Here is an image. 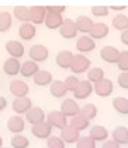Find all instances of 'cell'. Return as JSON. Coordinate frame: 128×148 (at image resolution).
Masks as SVG:
<instances>
[{
    "mask_svg": "<svg viewBox=\"0 0 128 148\" xmlns=\"http://www.w3.org/2000/svg\"><path fill=\"white\" fill-rule=\"evenodd\" d=\"M13 14L23 24L24 23H30V11H28V7H26V6H17V7H14Z\"/></svg>",
    "mask_w": 128,
    "mask_h": 148,
    "instance_id": "obj_36",
    "label": "cell"
},
{
    "mask_svg": "<svg viewBox=\"0 0 128 148\" xmlns=\"http://www.w3.org/2000/svg\"><path fill=\"white\" fill-rule=\"evenodd\" d=\"M109 134H110V133L107 132V129H106L104 126H100V124L92 126V127L89 129V137H90L94 143H97V141L104 143L106 140H109Z\"/></svg>",
    "mask_w": 128,
    "mask_h": 148,
    "instance_id": "obj_17",
    "label": "cell"
},
{
    "mask_svg": "<svg viewBox=\"0 0 128 148\" xmlns=\"http://www.w3.org/2000/svg\"><path fill=\"white\" fill-rule=\"evenodd\" d=\"M45 117H47L45 112H44L41 108H37V106H33L26 113V120L31 126H35V124L45 122Z\"/></svg>",
    "mask_w": 128,
    "mask_h": 148,
    "instance_id": "obj_13",
    "label": "cell"
},
{
    "mask_svg": "<svg viewBox=\"0 0 128 148\" xmlns=\"http://www.w3.org/2000/svg\"><path fill=\"white\" fill-rule=\"evenodd\" d=\"M96 48V42L89 36V35H82L80 38H77L76 41V49L77 52H80V55H85L94 50Z\"/></svg>",
    "mask_w": 128,
    "mask_h": 148,
    "instance_id": "obj_16",
    "label": "cell"
},
{
    "mask_svg": "<svg viewBox=\"0 0 128 148\" xmlns=\"http://www.w3.org/2000/svg\"><path fill=\"white\" fill-rule=\"evenodd\" d=\"M120 41L122 42L124 45H128V29L127 31H122L120 34Z\"/></svg>",
    "mask_w": 128,
    "mask_h": 148,
    "instance_id": "obj_45",
    "label": "cell"
},
{
    "mask_svg": "<svg viewBox=\"0 0 128 148\" xmlns=\"http://www.w3.org/2000/svg\"><path fill=\"white\" fill-rule=\"evenodd\" d=\"M31 133L34 134V137L40 138V140H48L52 134V127L47 122L38 123L31 127Z\"/></svg>",
    "mask_w": 128,
    "mask_h": 148,
    "instance_id": "obj_15",
    "label": "cell"
},
{
    "mask_svg": "<svg viewBox=\"0 0 128 148\" xmlns=\"http://www.w3.org/2000/svg\"><path fill=\"white\" fill-rule=\"evenodd\" d=\"M93 91L96 92V95H99L102 98H107V97H110L113 94V91H114V84H113L111 80L104 78L102 81L93 84Z\"/></svg>",
    "mask_w": 128,
    "mask_h": 148,
    "instance_id": "obj_6",
    "label": "cell"
},
{
    "mask_svg": "<svg viewBox=\"0 0 128 148\" xmlns=\"http://www.w3.org/2000/svg\"><path fill=\"white\" fill-rule=\"evenodd\" d=\"M31 108H33V101L28 98V97H26V98L14 99L13 103H11V109H13V112L17 113V116L26 115Z\"/></svg>",
    "mask_w": 128,
    "mask_h": 148,
    "instance_id": "obj_12",
    "label": "cell"
},
{
    "mask_svg": "<svg viewBox=\"0 0 128 148\" xmlns=\"http://www.w3.org/2000/svg\"><path fill=\"white\" fill-rule=\"evenodd\" d=\"M1 148H7V147H1Z\"/></svg>",
    "mask_w": 128,
    "mask_h": 148,
    "instance_id": "obj_49",
    "label": "cell"
},
{
    "mask_svg": "<svg viewBox=\"0 0 128 148\" xmlns=\"http://www.w3.org/2000/svg\"><path fill=\"white\" fill-rule=\"evenodd\" d=\"M75 24H76V29L77 32L80 34H85V35H89V32L92 31V28H93V20L90 18V17L87 16H79L75 20Z\"/></svg>",
    "mask_w": 128,
    "mask_h": 148,
    "instance_id": "obj_21",
    "label": "cell"
},
{
    "mask_svg": "<svg viewBox=\"0 0 128 148\" xmlns=\"http://www.w3.org/2000/svg\"><path fill=\"white\" fill-rule=\"evenodd\" d=\"M120 56V50L115 46H103L100 49V58L103 62L109 64H117V60Z\"/></svg>",
    "mask_w": 128,
    "mask_h": 148,
    "instance_id": "obj_11",
    "label": "cell"
},
{
    "mask_svg": "<svg viewBox=\"0 0 128 148\" xmlns=\"http://www.w3.org/2000/svg\"><path fill=\"white\" fill-rule=\"evenodd\" d=\"M45 122L49 124L52 129L55 127V129H59V130L65 129L68 126V119L62 115L59 110H52V112H49L47 115V117H45Z\"/></svg>",
    "mask_w": 128,
    "mask_h": 148,
    "instance_id": "obj_4",
    "label": "cell"
},
{
    "mask_svg": "<svg viewBox=\"0 0 128 148\" xmlns=\"http://www.w3.org/2000/svg\"><path fill=\"white\" fill-rule=\"evenodd\" d=\"M90 67H92V62L86 58L85 55H80V53L73 55V60H72V64H70V70H72L73 75L89 71Z\"/></svg>",
    "mask_w": 128,
    "mask_h": 148,
    "instance_id": "obj_1",
    "label": "cell"
},
{
    "mask_svg": "<svg viewBox=\"0 0 128 148\" xmlns=\"http://www.w3.org/2000/svg\"><path fill=\"white\" fill-rule=\"evenodd\" d=\"M6 108H7V99L4 98V97H0V112L4 110Z\"/></svg>",
    "mask_w": 128,
    "mask_h": 148,
    "instance_id": "obj_46",
    "label": "cell"
},
{
    "mask_svg": "<svg viewBox=\"0 0 128 148\" xmlns=\"http://www.w3.org/2000/svg\"><path fill=\"white\" fill-rule=\"evenodd\" d=\"M33 81H34V84L37 87H48V85H51V82L54 81V77H52V74L49 73V71L40 70V71L33 77Z\"/></svg>",
    "mask_w": 128,
    "mask_h": 148,
    "instance_id": "obj_27",
    "label": "cell"
},
{
    "mask_svg": "<svg viewBox=\"0 0 128 148\" xmlns=\"http://www.w3.org/2000/svg\"><path fill=\"white\" fill-rule=\"evenodd\" d=\"M9 91L10 94L14 97V99L26 98L28 95V92H30V87L23 80H11L9 84Z\"/></svg>",
    "mask_w": 128,
    "mask_h": 148,
    "instance_id": "obj_3",
    "label": "cell"
},
{
    "mask_svg": "<svg viewBox=\"0 0 128 148\" xmlns=\"http://www.w3.org/2000/svg\"><path fill=\"white\" fill-rule=\"evenodd\" d=\"M49 92L54 98H63L66 95V88L63 85V81H59V80H54L49 85Z\"/></svg>",
    "mask_w": 128,
    "mask_h": 148,
    "instance_id": "obj_29",
    "label": "cell"
},
{
    "mask_svg": "<svg viewBox=\"0 0 128 148\" xmlns=\"http://www.w3.org/2000/svg\"><path fill=\"white\" fill-rule=\"evenodd\" d=\"M109 34H110V28L107 27V24H104V23H94L92 31L89 32V36L96 42V41H100V39H104Z\"/></svg>",
    "mask_w": 128,
    "mask_h": 148,
    "instance_id": "obj_18",
    "label": "cell"
},
{
    "mask_svg": "<svg viewBox=\"0 0 128 148\" xmlns=\"http://www.w3.org/2000/svg\"><path fill=\"white\" fill-rule=\"evenodd\" d=\"M30 11V23L33 25L44 24L45 16H47V8L45 6H31L28 7Z\"/></svg>",
    "mask_w": 128,
    "mask_h": 148,
    "instance_id": "obj_9",
    "label": "cell"
},
{
    "mask_svg": "<svg viewBox=\"0 0 128 148\" xmlns=\"http://www.w3.org/2000/svg\"><path fill=\"white\" fill-rule=\"evenodd\" d=\"M127 145H128V143H127Z\"/></svg>",
    "mask_w": 128,
    "mask_h": 148,
    "instance_id": "obj_50",
    "label": "cell"
},
{
    "mask_svg": "<svg viewBox=\"0 0 128 148\" xmlns=\"http://www.w3.org/2000/svg\"><path fill=\"white\" fill-rule=\"evenodd\" d=\"M102 148H121V147H120L117 143H114L113 140H106L102 144Z\"/></svg>",
    "mask_w": 128,
    "mask_h": 148,
    "instance_id": "obj_44",
    "label": "cell"
},
{
    "mask_svg": "<svg viewBox=\"0 0 128 148\" xmlns=\"http://www.w3.org/2000/svg\"><path fill=\"white\" fill-rule=\"evenodd\" d=\"M113 27L117 29V31H127L128 29V17L125 14H117V16L113 18L111 21Z\"/></svg>",
    "mask_w": 128,
    "mask_h": 148,
    "instance_id": "obj_33",
    "label": "cell"
},
{
    "mask_svg": "<svg viewBox=\"0 0 128 148\" xmlns=\"http://www.w3.org/2000/svg\"><path fill=\"white\" fill-rule=\"evenodd\" d=\"M47 11H51V13H56V14H62L66 7L65 6H45Z\"/></svg>",
    "mask_w": 128,
    "mask_h": 148,
    "instance_id": "obj_43",
    "label": "cell"
},
{
    "mask_svg": "<svg viewBox=\"0 0 128 148\" xmlns=\"http://www.w3.org/2000/svg\"><path fill=\"white\" fill-rule=\"evenodd\" d=\"M35 35H37V28L31 23H24V24L20 25V28H18V36L23 41H31V39L35 38Z\"/></svg>",
    "mask_w": 128,
    "mask_h": 148,
    "instance_id": "obj_23",
    "label": "cell"
},
{
    "mask_svg": "<svg viewBox=\"0 0 128 148\" xmlns=\"http://www.w3.org/2000/svg\"><path fill=\"white\" fill-rule=\"evenodd\" d=\"M76 148H96V143L89 136L80 137L76 143Z\"/></svg>",
    "mask_w": 128,
    "mask_h": 148,
    "instance_id": "obj_40",
    "label": "cell"
},
{
    "mask_svg": "<svg viewBox=\"0 0 128 148\" xmlns=\"http://www.w3.org/2000/svg\"><path fill=\"white\" fill-rule=\"evenodd\" d=\"M111 137H113V141L117 143L120 147L121 145H125L128 143V129L125 126H118V127H115L113 130Z\"/></svg>",
    "mask_w": 128,
    "mask_h": 148,
    "instance_id": "obj_26",
    "label": "cell"
},
{
    "mask_svg": "<svg viewBox=\"0 0 128 148\" xmlns=\"http://www.w3.org/2000/svg\"><path fill=\"white\" fill-rule=\"evenodd\" d=\"M13 24V17L9 11L0 13V32H7Z\"/></svg>",
    "mask_w": 128,
    "mask_h": 148,
    "instance_id": "obj_35",
    "label": "cell"
},
{
    "mask_svg": "<svg viewBox=\"0 0 128 148\" xmlns=\"http://www.w3.org/2000/svg\"><path fill=\"white\" fill-rule=\"evenodd\" d=\"M10 144L13 148H28L30 147V140L24 134H14L10 140Z\"/></svg>",
    "mask_w": 128,
    "mask_h": 148,
    "instance_id": "obj_34",
    "label": "cell"
},
{
    "mask_svg": "<svg viewBox=\"0 0 128 148\" xmlns=\"http://www.w3.org/2000/svg\"><path fill=\"white\" fill-rule=\"evenodd\" d=\"M63 17L62 14H56V13H51V11H47V16H45V21H44V25L48 28V29H59L62 24H63Z\"/></svg>",
    "mask_w": 128,
    "mask_h": 148,
    "instance_id": "obj_14",
    "label": "cell"
},
{
    "mask_svg": "<svg viewBox=\"0 0 128 148\" xmlns=\"http://www.w3.org/2000/svg\"><path fill=\"white\" fill-rule=\"evenodd\" d=\"M77 29H76V24L72 18H65L63 20V24L59 28V35L63 39H73L77 36Z\"/></svg>",
    "mask_w": 128,
    "mask_h": 148,
    "instance_id": "obj_7",
    "label": "cell"
},
{
    "mask_svg": "<svg viewBox=\"0 0 128 148\" xmlns=\"http://www.w3.org/2000/svg\"><path fill=\"white\" fill-rule=\"evenodd\" d=\"M97 113H99V110H97V106L94 103H86V105H83L80 108V112H79V115L83 116L86 120H89V122L96 119Z\"/></svg>",
    "mask_w": 128,
    "mask_h": 148,
    "instance_id": "obj_31",
    "label": "cell"
},
{
    "mask_svg": "<svg viewBox=\"0 0 128 148\" xmlns=\"http://www.w3.org/2000/svg\"><path fill=\"white\" fill-rule=\"evenodd\" d=\"M3 147V138H1V137H0V148Z\"/></svg>",
    "mask_w": 128,
    "mask_h": 148,
    "instance_id": "obj_48",
    "label": "cell"
},
{
    "mask_svg": "<svg viewBox=\"0 0 128 148\" xmlns=\"http://www.w3.org/2000/svg\"><path fill=\"white\" fill-rule=\"evenodd\" d=\"M68 126H70L72 129H75L76 132L80 133L82 130H86V129L90 127V122L86 120L83 116L77 115V116H75V117H72L70 122H68Z\"/></svg>",
    "mask_w": 128,
    "mask_h": 148,
    "instance_id": "obj_28",
    "label": "cell"
},
{
    "mask_svg": "<svg viewBox=\"0 0 128 148\" xmlns=\"http://www.w3.org/2000/svg\"><path fill=\"white\" fill-rule=\"evenodd\" d=\"M28 56H30V60L35 62L37 64L38 63H42L45 62L48 56H49V50L45 45H41V43H37V45H33L30 50H28Z\"/></svg>",
    "mask_w": 128,
    "mask_h": 148,
    "instance_id": "obj_2",
    "label": "cell"
},
{
    "mask_svg": "<svg viewBox=\"0 0 128 148\" xmlns=\"http://www.w3.org/2000/svg\"><path fill=\"white\" fill-rule=\"evenodd\" d=\"M127 6H110L109 10H115V11H121V10H125Z\"/></svg>",
    "mask_w": 128,
    "mask_h": 148,
    "instance_id": "obj_47",
    "label": "cell"
},
{
    "mask_svg": "<svg viewBox=\"0 0 128 148\" xmlns=\"http://www.w3.org/2000/svg\"><path fill=\"white\" fill-rule=\"evenodd\" d=\"M4 48H6V52L10 55V58H13V59L23 58L24 53H26L24 45L20 41H14V39L6 42V43H4Z\"/></svg>",
    "mask_w": 128,
    "mask_h": 148,
    "instance_id": "obj_8",
    "label": "cell"
},
{
    "mask_svg": "<svg viewBox=\"0 0 128 148\" xmlns=\"http://www.w3.org/2000/svg\"><path fill=\"white\" fill-rule=\"evenodd\" d=\"M47 148H66V144L62 141L61 137L51 136V137L47 140Z\"/></svg>",
    "mask_w": 128,
    "mask_h": 148,
    "instance_id": "obj_39",
    "label": "cell"
},
{
    "mask_svg": "<svg viewBox=\"0 0 128 148\" xmlns=\"http://www.w3.org/2000/svg\"><path fill=\"white\" fill-rule=\"evenodd\" d=\"M117 82H118V87H121L122 90H128V73L118 74Z\"/></svg>",
    "mask_w": 128,
    "mask_h": 148,
    "instance_id": "obj_42",
    "label": "cell"
},
{
    "mask_svg": "<svg viewBox=\"0 0 128 148\" xmlns=\"http://www.w3.org/2000/svg\"><path fill=\"white\" fill-rule=\"evenodd\" d=\"M117 66H118V70H121V73H128V50L120 52Z\"/></svg>",
    "mask_w": 128,
    "mask_h": 148,
    "instance_id": "obj_37",
    "label": "cell"
},
{
    "mask_svg": "<svg viewBox=\"0 0 128 148\" xmlns=\"http://www.w3.org/2000/svg\"><path fill=\"white\" fill-rule=\"evenodd\" d=\"M61 138L65 144H76L77 140L80 138V133L72 129L70 126H66L65 129L61 130Z\"/></svg>",
    "mask_w": 128,
    "mask_h": 148,
    "instance_id": "obj_24",
    "label": "cell"
},
{
    "mask_svg": "<svg viewBox=\"0 0 128 148\" xmlns=\"http://www.w3.org/2000/svg\"><path fill=\"white\" fill-rule=\"evenodd\" d=\"M104 70L102 67H90L89 71H87V81L92 82V84H96V82L104 80Z\"/></svg>",
    "mask_w": 128,
    "mask_h": 148,
    "instance_id": "obj_32",
    "label": "cell"
},
{
    "mask_svg": "<svg viewBox=\"0 0 128 148\" xmlns=\"http://www.w3.org/2000/svg\"><path fill=\"white\" fill-rule=\"evenodd\" d=\"M73 60V53L70 50H59L55 56V63L61 69H70Z\"/></svg>",
    "mask_w": 128,
    "mask_h": 148,
    "instance_id": "obj_20",
    "label": "cell"
},
{
    "mask_svg": "<svg viewBox=\"0 0 128 148\" xmlns=\"http://www.w3.org/2000/svg\"><path fill=\"white\" fill-rule=\"evenodd\" d=\"M93 92V84L89 82L87 80L79 82V85L76 87V90L73 91V97L75 99H80V101H85L87 99Z\"/></svg>",
    "mask_w": 128,
    "mask_h": 148,
    "instance_id": "obj_10",
    "label": "cell"
},
{
    "mask_svg": "<svg viewBox=\"0 0 128 148\" xmlns=\"http://www.w3.org/2000/svg\"><path fill=\"white\" fill-rule=\"evenodd\" d=\"M113 109L118 112L120 115H128V98L125 97H117L111 102Z\"/></svg>",
    "mask_w": 128,
    "mask_h": 148,
    "instance_id": "obj_30",
    "label": "cell"
},
{
    "mask_svg": "<svg viewBox=\"0 0 128 148\" xmlns=\"http://www.w3.org/2000/svg\"><path fill=\"white\" fill-rule=\"evenodd\" d=\"M79 82H80V80L77 78L76 75H69V77H66L65 78V81H63V85H65V88H66V91H73L76 90V87L79 85Z\"/></svg>",
    "mask_w": 128,
    "mask_h": 148,
    "instance_id": "obj_38",
    "label": "cell"
},
{
    "mask_svg": "<svg viewBox=\"0 0 128 148\" xmlns=\"http://www.w3.org/2000/svg\"><path fill=\"white\" fill-rule=\"evenodd\" d=\"M38 71H40V67H38V64H37L35 62H33V60H27L24 63H21L20 74H21L24 78H33Z\"/></svg>",
    "mask_w": 128,
    "mask_h": 148,
    "instance_id": "obj_25",
    "label": "cell"
},
{
    "mask_svg": "<svg viewBox=\"0 0 128 148\" xmlns=\"http://www.w3.org/2000/svg\"><path fill=\"white\" fill-rule=\"evenodd\" d=\"M90 10H92V14L96 17H107L110 14V10L107 6H93Z\"/></svg>",
    "mask_w": 128,
    "mask_h": 148,
    "instance_id": "obj_41",
    "label": "cell"
},
{
    "mask_svg": "<svg viewBox=\"0 0 128 148\" xmlns=\"http://www.w3.org/2000/svg\"><path fill=\"white\" fill-rule=\"evenodd\" d=\"M26 129V120L21 116H11L7 122V130L13 134H21Z\"/></svg>",
    "mask_w": 128,
    "mask_h": 148,
    "instance_id": "obj_19",
    "label": "cell"
},
{
    "mask_svg": "<svg viewBox=\"0 0 128 148\" xmlns=\"http://www.w3.org/2000/svg\"><path fill=\"white\" fill-rule=\"evenodd\" d=\"M20 67H21V63L18 59H13V58H9L4 60L3 63V71L6 75H10V77H14L20 74Z\"/></svg>",
    "mask_w": 128,
    "mask_h": 148,
    "instance_id": "obj_22",
    "label": "cell"
},
{
    "mask_svg": "<svg viewBox=\"0 0 128 148\" xmlns=\"http://www.w3.org/2000/svg\"><path fill=\"white\" fill-rule=\"evenodd\" d=\"M59 112L65 116L66 119H68V117L72 119V117H75V116L79 115V112H80V106L77 105L76 101H73L72 98H68V99H65V101H62Z\"/></svg>",
    "mask_w": 128,
    "mask_h": 148,
    "instance_id": "obj_5",
    "label": "cell"
}]
</instances>
